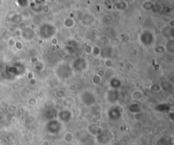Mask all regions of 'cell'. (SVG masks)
Instances as JSON below:
<instances>
[{
    "label": "cell",
    "instance_id": "1",
    "mask_svg": "<svg viewBox=\"0 0 174 145\" xmlns=\"http://www.w3.org/2000/svg\"><path fill=\"white\" fill-rule=\"evenodd\" d=\"M43 145H50V143L46 141V142H43Z\"/></svg>",
    "mask_w": 174,
    "mask_h": 145
}]
</instances>
